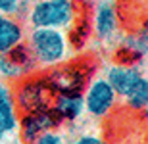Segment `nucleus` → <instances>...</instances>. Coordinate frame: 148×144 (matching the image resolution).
<instances>
[{
  "mask_svg": "<svg viewBox=\"0 0 148 144\" xmlns=\"http://www.w3.org/2000/svg\"><path fill=\"white\" fill-rule=\"evenodd\" d=\"M19 125V111H4L0 113V139L16 133Z\"/></svg>",
  "mask_w": 148,
  "mask_h": 144,
  "instance_id": "obj_16",
  "label": "nucleus"
},
{
  "mask_svg": "<svg viewBox=\"0 0 148 144\" xmlns=\"http://www.w3.org/2000/svg\"><path fill=\"white\" fill-rule=\"evenodd\" d=\"M148 52V29L140 25L137 29L127 31L117 39V61L115 63H127V66H140Z\"/></svg>",
  "mask_w": 148,
  "mask_h": 144,
  "instance_id": "obj_8",
  "label": "nucleus"
},
{
  "mask_svg": "<svg viewBox=\"0 0 148 144\" xmlns=\"http://www.w3.org/2000/svg\"><path fill=\"white\" fill-rule=\"evenodd\" d=\"M92 2H102V0H92Z\"/></svg>",
  "mask_w": 148,
  "mask_h": 144,
  "instance_id": "obj_19",
  "label": "nucleus"
},
{
  "mask_svg": "<svg viewBox=\"0 0 148 144\" xmlns=\"http://www.w3.org/2000/svg\"><path fill=\"white\" fill-rule=\"evenodd\" d=\"M79 19L75 0H35L29 6L25 21L29 27H48L69 33Z\"/></svg>",
  "mask_w": 148,
  "mask_h": 144,
  "instance_id": "obj_2",
  "label": "nucleus"
},
{
  "mask_svg": "<svg viewBox=\"0 0 148 144\" xmlns=\"http://www.w3.org/2000/svg\"><path fill=\"white\" fill-rule=\"evenodd\" d=\"M25 21L14 16H0V54L25 42Z\"/></svg>",
  "mask_w": 148,
  "mask_h": 144,
  "instance_id": "obj_12",
  "label": "nucleus"
},
{
  "mask_svg": "<svg viewBox=\"0 0 148 144\" xmlns=\"http://www.w3.org/2000/svg\"><path fill=\"white\" fill-rule=\"evenodd\" d=\"M90 29H92L96 40L102 44H110V42L117 40L121 21L115 0L96 2V6L92 8V16H90Z\"/></svg>",
  "mask_w": 148,
  "mask_h": 144,
  "instance_id": "obj_7",
  "label": "nucleus"
},
{
  "mask_svg": "<svg viewBox=\"0 0 148 144\" xmlns=\"http://www.w3.org/2000/svg\"><path fill=\"white\" fill-rule=\"evenodd\" d=\"M4 111H17V108L12 85L0 79V113H4Z\"/></svg>",
  "mask_w": 148,
  "mask_h": 144,
  "instance_id": "obj_15",
  "label": "nucleus"
},
{
  "mask_svg": "<svg viewBox=\"0 0 148 144\" xmlns=\"http://www.w3.org/2000/svg\"><path fill=\"white\" fill-rule=\"evenodd\" d=\"M29 144H69L67 139L58 131V129H52V131H46V133L38 134L35 140H31Z\"/></svg>",
  "mask_w": 148,
  "mask_h": 144,
  "instance_id": "obj_17",
  "label": "nucleus"
},
{
  "mask_svg": "<svg viewBox=\"0 0 148 144\" xmlns=\"http://www.w3.org/2000/svg\"><path fill=\"white\" fill-rule=\"evenodd\" d=\"M14 98H16L17 111L19 113H27V111L50 108L52 100H54V90L48 87L44 77L29 75V77L21 79L19 83H16Z\"/></svg>",
  "mask_w": 148,
  "mask_h": 144,
  "instance_id": "obj_3",
  "label": "nucleus"
},
{
  "mask_svg": "<svg viewBox=\"0 0 148 144\" xmlns=\"http://www.w3.org/2000/svg\"><path fill=\"white\" fill-rule=\"evenodd\" d=\"M146 106H148V81H144L125 98V108L129 111L140 113L146 110Z\"/></svg>",
  "mask_w": 148,
  "mask_h": 144,
  "instance_id": "obj_13",
  "label": "nucleus"
},
{
  "mask_svg": "<svg viewBox=\"0 0 148 144\" xmlns=\"http://www.w3.org/2000/svg\"><path fill=\"white\" fill-rule=\"evenodd\" d=\"M38 71V66L35 58L31 56L29 48L25 46V42L16 48H12L10 52L0 54V79L6 83H19L21 79L35 75Z\"/></svg>",
  "mask_w": 148,
  "mask_h": 144,
  "instance_id": "obj_6",
  "label": "nucleus"
},
{
  "mask_svg": "<svg viewBox=\"0 0 148 144\" xmlns=\"http://www.w3.org/2000/svg\"><path fill=\"white\" fill-rule=\"evenodd\" d=\"M64 123L60 121V117L54 113L52 108H42V110H35V111H27L21 113L19 117V136H21L23 144H29L31 140H35L38 134L52 131V129H60Z\"/></svg>",
  "mask_w": 148,
  "mask_h": 144,
  "instance_id": "obj_9",
  "label": "nucleus"
},
{
  "mask_svg": "<svg viewBox=\"0 0 148 144\" xmlns=\"http://www.w3.org/2000/svg\"><path fill=\"white\" fill-rule=\"evenodd\" d=\"M25 46L35 58L38 69L54 67L69 60L71 40L66 31L48 27H31L25 35Z\"/></svg>",
  "mask_w": 148,
  "mask_h": 144,
  "instance_id": "obj_1",
  "label": "nucleus"
},
{
  "mask_svg": "<svg viewBox=\"0 0 148 144\" xmlns=\"http://www.w3.org/2000/svg\"><path fill=\"white\" fill-rule=\"evenodd\" d=\"M71 144H108L100 134H81L77 136Z\"/></svg>",
  "mask_w": 148,
  "mask_h": 144,
  "instance_id": "obj_18",
  "label": "nucleus"
},
{
  "mask_svg": "<svg viewBox=\"0 0 148 144\" xmlns=\"http://www.w3.org/2000/svg\"><path fill=\"white\" fill-rule=\"evenodd\" d=\"M50 108L54 110V113L60 117V121L64 125L79 121L85 113L83 92H58V94H54Z\"/></svg>",
  "mask_w": 148,
  "mask_h": 144,
  "instance_id": "obj_11",
  "label": "nucleus"
},
{
  "mask_svg": "<svg viewBox=\"0 0 148 144\" xmlns=\"http://www.w3.org/2000/svg\"><path fill=\"white\" fill-rule=\"evenodd\" d=\"M46 83L54 94L58 92H83V89L90 81V69L85 67L83 61H64L50 67V71L44 75Z\"/></svg>",
  "mask_w": 148,
  "mask_h": 144,
  "instance_id": "obj_4",
  "label": "nucleus"
},
{
  "mask_svg": "<svg viewBox=\"0 0 148 144\" xmlns=\"http://www.w3.org/2000/svg\"><path fill=\"white\" fill-rule=\"evenodd\" d=\"M31 0H0V16H14L25 21Z\"/></svg>",
  "mask_w": 148,
  "mask_h": 144,
  "instance_id": "obj_14",
  "label": "nucleus"
},
{
  "mask_svg": "<svg viewBox=\"0 0 148 144\" xmlns=\"http://www.w3.org/2000/svg\"><path fill=\"white\" fill-rule=\"evenodd\" d=\"M117 94L104 77L90 79L83 92L85 111L94 119H106L108 115H112L117 108Z\"/></svg>",
  "mask_w": 148,
  "mask_h": 144,
  "instance_id": "obj_5",
  "label": "nucleus"
},
{
  "mask_svg": "<svg viewBox=\"0 0 148 144\" xmlns=\"http://www.w3.org/2000/svg\"><path fill=\"white\" fill-rule=\"evenodd\" d=\"M106 81L110 83L117 98L125 100L146 79V73L140 69V66H127V63H114L106 69Z\"/></svg>",
  "mask_w": 148,
  "mask_h": 144,
  "instance_id": "obj_10",
  "label": "nucleus"
}]
</instances>
